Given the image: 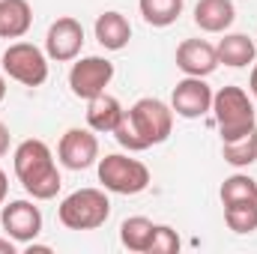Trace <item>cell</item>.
<instances>
[{
  "mask_svg": "<svg viewBox=\"0 0 257 254\" xmlns=\"http://www.w3.org/2000/svg\"><path fill=\"white\" fill-rule=\"evenodd\" d=\"M99 183H102L105 191L128 197V194H141V191L150 189L153 174L144 162L128 159L123 153H111V156L99 159Z\"/></svg>",
  "mask_w": 257,
  "mask_h": 254,
  "instance_id": "5",
  "label": "cell"
},
{
  "mask_svg": "<svg viewBox=\"0 0 257 254\" xmlns=\"http://www.w3.org/2000/svg\"><path fill=\"white\" fill-rule=\"evenodd\" d=\"M0 63L12 81L24 87H42L48 81V54L33 42H12L3 51Z\"/></svg>",
  "mask_w": 257,
  "mask_h": 254,
  "instance_id": "6",
  "label": "cell"
},
{
  "mask_svg": "<svg viewBox=\"0 0 257 254\" xmlns=\"http://www.w3.org/2000/svg\"><path fill=\"white\" fill-rule=\"evenodd\" d=\"M215 54H218V63L230 66V69H242V66L254 63L257 45L251 42V36H245V33H227L215 45Z\"/></svg>",
  "mask_w": 257,
  "mask_h": 254,
  "instance_id": "17",
  "label": "cell"
},
{
  "mask_svg": "<svg viewBox=\"0 0 257 254\" xmlns=\"http://www.w3.org/2000/svg\"><path fill=\"white\" fill-rule=\"evenodd\" d=\"M6 153H9V129L0 123V159H3Z\"/></svg>",
  "mask_w": 257,
  "mask_h": 254,
  "instance_id": "24",
  "label": "cell"
},
{
  "mask_svg": "<svg viewBox=\"0 0 257 254\" xmlns=\"http://www.w3.org/2000/svg\"><path fill=\"white\" fill-rule=\"evenodd\" d=\"M218 197L224 206L230 203H257V180H251L248 174H233L221 183Z\"/></svg>",
  "mask_w": 257,
  "mask_h": 254,
  "instance_id": "21",
  "label": "cell"
},
{
  "mask_svg": "<svg viewBox=\"0 0 257 254\" xmlns=\"http://www.w3.org/2000/svg\"><path fill=\"white\" fill-rule=\"evenodd\" d=\"M57 162L69 171H87L99 165V138L93 129H66L57 144Z\"/></svg>",
  "mask_w": 257,
  "mask_h": 254,
  "instance_id": "8",
  "label": "cell"
},
{
  "mask_svg": "<svg viewBox=\"0 0 257 254\" xmlns=\"http://www.w3.org/2000/svg\"><path fill=\"white\" fill-rule=\"evenodd\" d=\"M111 81H114V63L105 57H96V54L81 57L69 69V90L78 99H93V96L105 93Z\"/></svg>",
  "mask_w": 257,
  "mask_h": 254,
  "instance_id": "7",
  "label": "cell"
},
{
  "mask_svg": "<svg viewBox=\"0 0 257 254\" xmlns=\"http://www.w3.org/2000/svg\"><path fill=\"white\" fill-rule=\"evenodd\" d=\"M3 99H6V78L0 75V102H3Z\"/></svg>",
  "mask_w": 257,
  "mask_h": 254,
  "instance_id": "28",
  "label": "cell"
},
{
  "mask_svg": "<svg viewBox=\"0 0 257 254\" xmlns=\"http://www.w3.org/2000/svg\"><path fill=\"white\" fill-rule=\"evenodd\" d=\"M236 21L233 0H197L194 3V24L203 33H224Z\"/></svg>",
  "mask_w": 257,
  "mask_h": 254,
  "instance_id": "13",
  "label": "cell"
},
{
  "mask_svg": "<svg viewBox=\"0 0 257 254\" xmlns=\"http://www.w3.org/2000/svg\"><path fill=\"white\" fill-rule=\"evenodd\" d=\"M212 117L221 132V141H236L257 129L254 102L248 99L242 87H233V84L212 93Z\"/></svg>",
  "mask_w": 257,
  "mask_h": 254,
  "instance_id": "3",
  "label": "cell"
},
{
  "mask_svg": "<svg viewBox=\"0 0 257 254\" xmlns=\"http://www.w3.org/2000/svg\"><path fill=\"white\" fill-rule=\"evenodd\" d=\"M6 194H9V177H6V171H0V206L6 203Z\"/></svg>",
  "mask_w": 257,
  "mask_h": 254,
  "instance_id": "26",
  "label": "cell"
},
{
  "mask_svg": "<svg viewBox=\"0 0 257 254\" xmlns=\"http://www.w3.org/2000/svg\"><path fill=\"white\" fill-rule=\"evenodd\" d=\"M123 114H126V108L120 105V99H114L108 93H99V96L87 99V126L93 132H99V135H114Z\"/></svg>",
  "mask_w": 257,
  "mask_h": 254,
  "instance_id": "15",
  "label": "cell"
},
{
  "mask_svg": "<svg viewBox=\"0 0 257 254\" xmlns=\"http://www.w3.org/2000/svg\"><path fill=\"white\" fill-rule=\"evenodd\" d=\"M111 200L105 189H78L66 194L57 206V218L69 230H96L108 221Z\"/></svg>",
  "mask_w": 257,
  "mask_h": 254,
  "instance_id": "4",
  "label": "cell"
},
{
  "mask_svg": "<svg viewBox=\"0 0 257 254\" xmlns=\"http://www.w3.org/2000/svg\"><path fill=\"white\" fill-rule=\"evenodd\" d=\"M248 90H251V96L257 99V63H254V69H251V78H248Z\"/></svg>",
  "mask_w": 257,
  "mask_h": 254,
  "instance_id": "27",
  "label": "cell"
},
{
  "mask_svg": "<svg viewBox=\"0 0 257 254\" xmlns=\"http://www.w3.org/2000/svg\"><path fill=\"white\" fill-rule=\"evenodd\" d=\"M12 168H15V177L18 183L24 186V191L33 197V200H54L57 191L63 186V177L57 171V162H54V153L45 141L39 138H27L15 147L12 153Z\"/></svg>",
  "mask_w": 257,
  "mask_h": 254,
  "instance_id": "2",
  "label": "cell"
},
{
  "mask_svg": "<svg viewBox=\"0 0 257 254\" xmlns=\"http://www.w3.org/2000/svg\"><path fill=\"white\" fill-rule=\"evenodd\" d=\"M33 27V6L27 0H0V39H21Z\"/></svg>",
  "mask_w": 257,
  "mask_h": 254,
  "instance_id": "16",
  "label": "cell"
},
{
  "mask_svg": "<svg viewBox=\"0 0 257 254\" xmlns=\"http://www.w3.org/2000/svg\"><path fill=\"white\" fill-rule=\"evenodd\" d=\"M93 30H96V39H99V45L105 51H123L128 45V39H132V24H128L126 15L117 12V9L102 12L96 18V27Z\"/></svg>",
  "mask_w": 257,
  "mask_h": 254,
  "instance_id": "14",
  "label": "cell"
},
{
  "mask_svg": "<svg viewBox=\"0 0 257 254\" xmlns=\"http://www.w3.org/2000/svg\"><path fill=\"white\" fill-rule=\"evenodd\" d=\"M221 159L233 168H248L257 162V129L236 138V141H221Z\"/></svg>",
  "mask_w": 257,
  "mask_h": 254,
  "instance_id": "20",
  "label": "cell"
},
{
  "mask_svg": "<svg viewBox=\"0 0 257 254\" xmlns=\"http://www.w3.org/2000/svg\"><path fill=\"white\" fill-rule=\"evenodd\" d=\"M174 251H180V236H177V230H174L171 224H159L147 254H174Z\"/></svg>",
  "mask_w": 257,
  "mask_h": 254,
  "instance_id": "23",
  "label": "cell"
},
{
  "mask_svg": "<svg viewBox=\"0 0 257 254\" xmlns=\"http://www.w3.org/2000/svg\"><path fill=\"white\" fill-rule=\"evenodd\" d=\"M171 108L183 120H200L203 114L212 111V87L203 78L186 75L183 81H177V87L171 93Z\"/></svg>",
  "mask_w": 257,
  "mask_h": 254,
  "instance_id": "11",
  "label": "cell"
},
{
  "mask_svg": "<svg viewBox=\"0 0 257 254\" xmlns=\"http://www.w3.org/2000/svg\"><path fill=\"white\" fill-rule=\"evenodd\" d=\"M183 0H138V9L150 27H171L183 15Z\"/></svg>",
  "mask_w": 257,
  "mask_h": 254,
  "instance_id": "19",
  "label": "cell"
},
{
  "mask_svg": "<svg viewBox=\"0 0 257 254\" xmlns=\"http://www.w3.org/2000/svg\"><path fill=\"white\" fill-rule=\"evenodd\" d=\"M156 227H159V224L150 221V218H144V215L126 218V221L120 224V242H123V248L132 251V254H147L153 236H156Z\"/></svg>",
  "mask_w": 257,
  "mask_h": 254,
  "instance_id": "18",
  "label": "cell"
},
{
  "mask_svg": "<svg viewBox=\"0 0 257 254\" xmlns=\"http://www.w3.org/2000/svg\"><path fill=\"white\" fill-rule=\"evenodd\" d=\"M224 221L239 236L254 233L257 230V203H230V206H224Z\"/></svg>",
  "mask_w": 257,
  "mask_h": 254,
  "instance_id": "22",
  "label": "cell"
},
{
  "mask_svg": "<svg viewBox=\"0 0 257 254\" xmlns=\"http://www.w3.org/2000/svg\"><path fill=\"white\" fill-rule=\"evenodd\" d=\"M177 69L183 75L192 78H206L218 69V54L215 45H209L206 39H186L177 45Z\"/></svg>",
  "mask_w": 257,
  "mask_h": 254,
  "instance_id": "12",
  "label": "cell"
},
{
  "mask_svg": "<svg viewBox=\"0 0 257 254\" xmlns=\"http://www.w3.org/2000/svg\"><path fill=\"white\" fill-rule=\"evenodd\" d=\"M18 251V242L12 239V236H6V239H0V254H15Z\"/></svg>",
  "mask_w": 257,
  "mask_h": 254,
  "instance_id": "25",
  "label": "cell"
},
{
  "mask_svg": "<svg viewBox=\"0 0 257 254\" xmlns=\"http://www.w3.org/2000/svg\"><path fill=\"white\" fill-rule=\"evenodd\" d=\"M171 132H174V108L165 105L162 99L144 96L123 114V120L114 129V138L128 153H144L150 147L165 144Z\"/></svg>",
  "mask_w": 257,
  "mask_h": 254,
  "instance_id": "1",
  "label": "cell"
},
{
  "mask_svg": "<svg viewBox=\"0 0 257 254\" xmlns=\"http://www.w3.org/2000/svg\"><path fill=\"white\" fill-rule=\"evenodd\" d=\"M0 224L6 230V236H12L18 245H27L42 233V212L33 200H9V203H3Z\"/></svg>",
  "mask_w": 257,
  "mask_h": 254,
  "instance_id": "9",
  "label": "cell"
},
{
  "mask_svg": "<svg viewBox=\"0 0 257 254\" xmlns=\"http://www.w3.org/2000/svg\"><path fill=\"white\" fill-rule=\"evenodd\" d=\"M81 48H84V27H81L78 18L63 15V18H57L48 27V33H45V54H48V60L72 63V60H78Z\"/></svg>",
  "mask_w": 257,
  "mask_h": 254,
  "instance_id": "10",
  "label": "cell"
}]
</instances>
